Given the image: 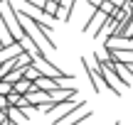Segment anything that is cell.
<instances>
[{"label": "cell", "mask_w": 133, "mask_h": 125, "mask_svg": "<svg viewBox=\"0 0 133 125\" xmlns=\"http://www.w3.org/2000/svg\"><path fill=\"white\" fill-rule=\"evenodd\" d=\"M109 20H111V15L106 12L104 7H99V10H94V12H91V17L84 22L81 32H94V37H96V34H99L101 29H104V25L109 22Z\"/></svg>", "instance_id": "6da1fadb"}, {"label": "cell", "mask_w": 133, "mask_h": 125, "mask_svg": "<svg viewBox=\"0 0 133 125\" xmlns=\"http://www.w3.org/2000/svg\"><path fill=\"white\" fill-rule=\"evenodd\" d=\"M25 54V49H22V44H12V47H8V49H0V66L3 64H10V61H15V59H20Z\"/></svg>", "instance_id": "7a4b0ae2"}, {"label": "cell", "mask_w": 133, "mask_h": 125, "mask_svg": "<svg viewBox=\"0 0 133 125\" xmlns=\"http://www.w3.org/2000/svg\"><path fill=\"white\" fill-rule=\"evenodd\" d=\"M111 69H114V74L118 76V81L123 83V88H131V86H133V76L128 74V66H126V64H116V61H111Z\"/></svg>", "instance_id": "3957f363"}, {"label": "cell", "mask_w": 133, "mask_h": 125, "mask_svg": "<svg viewBox=\"0 0 133 125\" xmlns=\"http://www.w3.org/2000/svg\"><path fill=\"white\" fill-rule=\"evenodd\" d=\"M35 86H37L39 91H49V93H52V91H57V88H62L57 79H49V76H44V74H42V79H39Z\"/></svg>", "instance_id": "277c9868"}, {"label": "cell", "mask_w": 133, "mask_h": 125, "mask_svg": "<svg viewBox=\"0 0 133 125\" xmlns=\"http://www.w3.org/2000/svg\"><path fill=\"white\" fill-rule=\"evenodd\" d=\"M74 3H76V0H62V3H59V20H64V22H69V20H71Z\"/></svg>", "instance_id": "5b68a950"}, {"label": "cell", "mask_w": 133, "mask_h": 125, "mask_svg": "<svg viewBox=\"0 0 133 125\" xmlns=\"http://www.w3.org/2000/svg\"><path fill=\"white\" fill-rule=\"evenodd\" d=\"M12 88H15V93H20V96H30V93L35 91V83L27 81V79H22V81H17Z\"/></svg>", "instance_id": "8992f818"}, {"label": "cell", "mask_w": 133, "mask_h": 125, "mask_svg": "<svg viewBox=\"0 0 133 125\" xmlns=\"http://www.w3.org/2000/svg\"><path fill=\"white\" fill-rule=\"evenodd\" d=\"M44 15H47V17H52V20H59V5H57V3H47Z\"/></svg>", "instance_id": "52a82bcc"}, {"label": "cell", "mask_w": 133, "mask_h": 125, "mask_svg": "<svg viewBox=\"0 0 133 125\" xmlns=\"http://www.w3.org/2000/svg\"><path fill=\"white\" fill-rule=\"evenodd\" d=\"M10 108H12V106H10L8 96H3V93H0V111H3V113H10Z\"/></svg>", "instance_id": "ba28073f"}]
</instances>
